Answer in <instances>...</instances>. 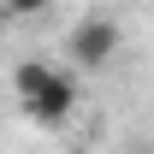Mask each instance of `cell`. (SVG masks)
<instances>
[{"label":"cell","mask_w":154,"mask_h":154,"mask_svg":"<svg viewBox=\"0 0 154 154\" xmlns=\"http://www.w3.org/2000/svg\"><path fill=\"white\" fill-rule=\"evenodd\" d=\"M18 101H24V113H30V119H42V125H59V119H71V107H77V77L48 65V71H42V77L24 89Z\"/></svg>","instance_id":"7a4b0ae2"},{"label":"cell","mask_w":154,"mask_h":154,"mask_svg":"<svg viewBox=\"0 0 154 154\" xmlns=\"http://www.w3.org/2000/svg\"><path fill=\"white\" fill-rule=\"evenodd\" d=\"M0 12L6 18H36V12H48V0H0Z\"/></svg>","instance_id":"3957f363"},{"label":"cell","mask_w":154,"mask_h":154,"mask_svg":"<svg viewBox=\"0 0 154 154\" xmlns=\"http://www.w3.org/2000/svg\"><path fill=\"white\" fill-rule=\"evenodd\" d=\"M119 42H125V30H119L107 12H95V18H83V24L71 30L65 54L77 59V71H101L107 59H119Z\"/></svg>","instance_id":"6da1fadb"},{"label":"cell","mask_w":154,"mask_h":154,"mask_svg":"<svg viewBox=\"0 0 154 154\" xmlns=\"http://www.w3.org/2000/svg\"><path fill=\"white\" fill-rule=\"evenodd\" d=\"M0 30H6V12H0Z\"/></svg>","instance_id":"277c9868"}]
</instances>
